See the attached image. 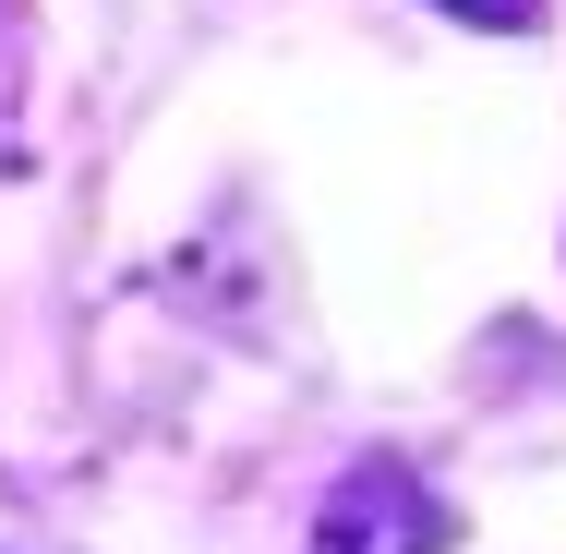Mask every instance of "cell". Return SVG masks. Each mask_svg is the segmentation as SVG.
I'll list each match as a JSON object with an SVG mask.
<instances>
[{"label": "cell", "mask_w": 566, "mask_h": 554, "mask_svg": "<svg viewBox=\"0 0 566 554\" xmlns=\"http://www.w3.org/2000/svg\"><path fill=\"white\" fill-rule=\"evenodd\" d=\"M447 543V519H434V494L410 482V470H349L338 494H326V519H314V554H434Z\"/></svg>", "instance_id": "1"}, {"label": "cell", "mask_w": 566, "mask_h": 554, "mask_svg": "<svg viewBox=\"0 0 566 554\" xmlns=\"http://www.w3.org/2000/svg\"><path fill=\"white\" fill-rule=\"evenodd\" d=\"M447 12H470V24H518L531 0H447Z\"/></svg>", "instance_id": "2"}]
</instances>
